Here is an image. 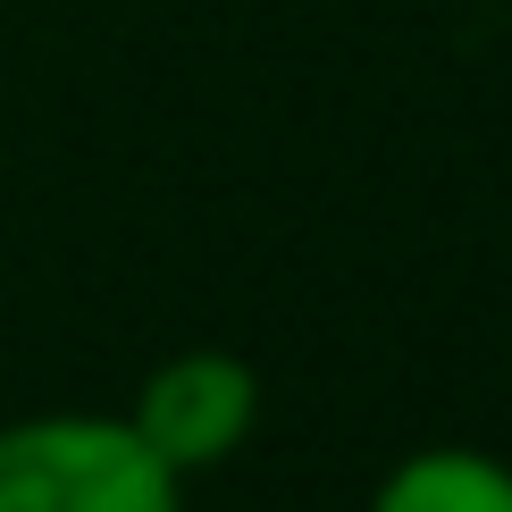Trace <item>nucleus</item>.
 Wrapping results in <instances>:
<instances>
[{
    "instance_id": "obj_1",
    "label": "nucleus",
    "mask_w": 512,
    "mask_h": 512,
    "mask_svg": "<svg viewBox=\"0 0 512 512\" xmlns=\"http://www.w3.org/2000/svg\"><path fill=\"white\" fill-rule=\"evenodd\" d=\"M0 512H185V479L126 412L0 420Z\"/></svg>"
},
{
    "instance_id": "obj_2",
    "label": "nucleus",
    "mask_w": 512,
    "mask_h": 512,
    "mask_svg": "<svg viewBox=\"0 0 512 512\" xmlns=\"http://www.w3.org/2000/svg\"><path fill=\"white\" fill-rule=\"evenodd\" d=\"M126 429L152 445L177 479H202L252 445V429H261V378H252L244 353H219V345L168 353L143 370L135 403H126Z\"/></svg>"
},
{
    "instance_id": "obj_3",
    "label": "nucleus",
    "mask_w": 512,
    "mask_h": 512,
    "mask_svg": "<svg viewBox=\"0 0 512 512\" xmlns=\"http://www.w3.org/2000/svg\"><path fill=\"white\" fill-rule=\"evenodd\" d=\"M370 512H512V462L487 445H412L370 487Z\"/></svg>"
}]
</instances>
